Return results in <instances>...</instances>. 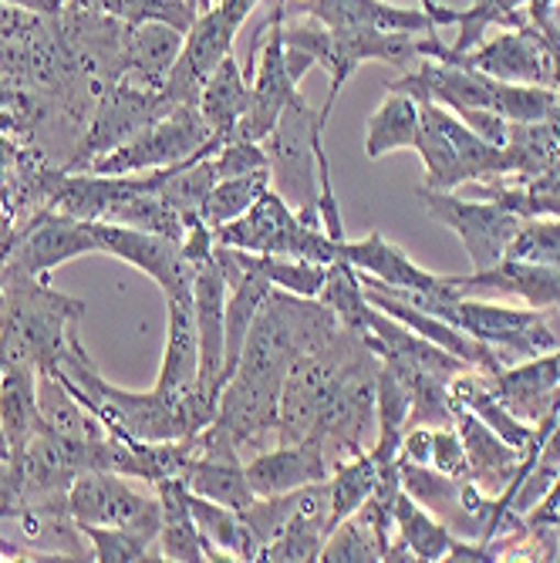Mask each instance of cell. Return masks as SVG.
Listing matches in <instances>:
<instances>
[{
  "label": "cell",
  "mask_w": 560,
  "mask_h": 563,
  "mask_svg": "<svg viewBox=\"0 0 560 563\" xmlns=\"http://www.w3.org/2000/svg\"><path fill=\"white\" fill-rule=\"evenodd\" d=\"M106 220L109 223H125V227H135V230H145V233H160V236H169V240L186 236L183 213L173 207V202H166L152 186H145L139 192H132L129 199H122Z\"/></svg>",
  "instance_id": "cell-30"
},
{
  "label": "cell",
  "mask_w": 560,
  "mask_h": 563,
  "mask_svg": "<svg viewBox=\"0 0 560 563\" xmlns=\"http://www.w3.org/2000/svg\"><path fill=\"white\" fill-rule=\"evenodd\" d=\"M385 550H388V540L362 514H354L328 533L318 560L325 563H378L382 560L385 563Z\"/></svg>",
  "instance_id": "cell-31"
},
{
  "label": "cell",
  "mask_w": 560,
  "mask_h": 563,
  "mask_svg": "<svg viewBox=\"0 0 560 563\" xmlns=\"http://www.w3.org/2000/svg\"><path fill=\"white\" fill-rule=\"evenodd\" d=\"M267 189H271V173H253V176L220 179V183L210 189L207 202H202L199 217L217 230V227H223V223L243 217Z\"/></svg>",
  "instance_id": "cell-33"
},
{
  "label": "cell",
  "mask_w": 560,
  "mask_h": 563,
  "mask_svg": "<svg viewBox=\"0 0 560 563\" xmlns=\"http://www.w3.org/2000/svg\"><path fill=\"white\" fill-rule=\"evenodd\" d=\"M85 253H101L91 223L41 207L28 223L14 227V246L8 267L31 277H47L55 267L78 261Z\"/></svg>",
  "instance_id": "cell-9"
},
{
  "label": "cell",
  "mask_w": 560,
  "mask_h": 563,
  "mask_svg": "<svg viewBox=\"0 0 560 563\" xmlns=\"http://www.w3.org/2000/svg\"><path fill=\"white\" fill-rule=\"evenodd\" d=\"M213 169L217 179H237V176H253V173H271V159L264 142H227L213 152Z\"/></svg>",
  "instance_id": "cell-37"
},
{
  "label": "cell",
  "mask_w": 560,
  "mask_h": 563,
  "mask_svg": "<svg viewBox=\"0 0 560 563\" xmlns=\"http://www.w3.org/2000/svg\"><path fill=\"white\" fill-rule=\"evenodd\" d=\"M183 41H186V31L163 24V21L129 24L125 44H122V78L152 91H163L183 51Z\"/></svg>",
  "instance_id": "cell-21"
},
{
  "label": "cell",
  "mask_w": 560,
  "mask_h": 563,
  "mask_svg": "<svg viewBox=\"0 0 560 563\" xmlns=\"http://www.w3.org/2000/svg\"><path fill=\"white\" fill-rule=\"evenodd\" d=\"M68 514L75 527H122L145 540H156L163 523L160 496L149 499L135 493L119 473H106V470L81 473L72 483Z\"/></svg>",
  "instance_id": "cell-8"
},
{
  "label": "cell",
  "mask_w": 560,
  "mask_h": 563,
  "mask_svg": "<svg viewBox=\"0 0 560 563\" xmlns=\"http://www.w3.org/2000/svg\"><path fill=\"white\" fill-rule=\"evenodd\" d=\"M304 227H308V223H300L297 220V210L271 186L243 217L217 227L213 236H217L220 246H233V250H243V253L294 257Z\"/></svg>",
  "instance_id": "cell-15"
},
{
  "label": "cell",
  "mask_w": 560,
  "mask_h": 563,
  "mask_svg": "<svg viewBox=\"0 0 560 563\" xmlns=\"http://www.w3.org/2000/svg\"><path fill=\"white\" fill-rule=\"evenodd\" d=\"M166 297V347L156 378V391L186 401L199 385V334L193 314V284L176 287Z\"/></svg>",
  "instance_id": "cell-17"
},
{
  "label": "cell",
  "mask_w": 560,
  "mask_h": 563,
  "mask_svg": "<svg viewBox=\"0 0 560 563\" xmlns=\"http://www.w3.org/2000/svg\"><path fill=\"white\" fill-rule=\"evenodd\" d=\"M315 122L318 115L311 112L308 98H300L281 115L277 129L264 139L267 159H271V186L297 210V220L308 227H321L318 159H315V142H311Z\"/></svg>",
  "instance_id": "cell-5"
},
{
  "label": "cell",
  "mask_w": 560,
  "mask_h": 563,
  "mask_svg": "<svg viewBox=\"0 0 560 563\" xmlns=\"http://www.w3.org/2000/svg\"><path fill=\"white\" fill-rule=\"evenodd\" d=\"M4 223H8V220H4V210H0V227H4Z\"/></svg>",
  "instance_id": "cell-48"
},
{
  "label": "cell",
  "mask_w": 560,
  "mask_h": 563,
  "mask_svg": "<svg viewBox=\"0 0 560 563\" xmlns=\"http://www.w3.org/2000/svg\"><path fill=\"white\" fill-rule=\"evenodd\" d=\"M44 426L37 405V372L11 365L0 375V432L11 445V459L28 449V442Z\"/></svg>",
  "instance_id": "cell-24"
},
{
  "label": "cell",
  "mask_w": 560,
  "mask_h": 563,
  "mask_svg": "<svg viewBox=\"0 0 560 563\" xmlns=\"http://www.w3.org/2000/svg\"><path fill=\"white\" fill-rule=\"evenodd\" d=\"M0 4H11V8L31 11V14H44V18H55V14L65 11V0H0Z\"/></svg>",
  "instance_id": "cell-40"
},
{
  "label": "cell",
  "mask_w": 560,
  "mask_h": 563,
  "mask_svg": "<svg viewBox=\"0 0 560 563\" xmlns=\"http://www.w3.org/2000/svg\"><path fill=\"white\" fill-rule=\"evenodd\" d=\"M452 284L463 290H496L506 297H517L537 311H560V267L547 264H527L503 257L490 271L473 274H452Z\"/></svg>",
  "instance_id": "cell-20"
},
{
  "label": "cell",
  "mask_w": 560,
  "mask_h": 563,
  "mask_svg": "<svg viewBox=\"0 0 560 563\" xmlns=\"http://www.w3.org/2000/svg\"><path fill=\"white\" fill-rule=\"evenodd\" d=\"M378 483V463L372 459V452H354L344 459H334L331 463V476H328V496H331V530L354 517L359 509L369 503V496L375 493Z\"/></svg>",
  "instance_id": "cell-28"
},
{
  "label": "cell",
  "mask_w": 560,
  "mask_h": 563,
  "mask_svg": "<svg viewBox=\"0 0 560 563\" xmlns=\"http://www.w3.org/2000/svg\"><path fill=\"white\" fill-rule=\"evenodd\" d=\"M246 106H250V78L237 65V58L227 55L220 68L207 78V85H202L196 109L202 122H207V129L213 132V139L227 142L237 122L246 115Z\"/></svg>",
  "instance_id": "cell-25"
},
{
  "label": "cell",
  "mask_w": 560,
  "mask_h": 563,
  "mask_svg": "<svg viewBox=\"0 0 560 563\" xmlns=\"http://www.w3.org/2000/svg\"><path fill=\"white\" fill-rule=\"evenodd\" d=\"M432 470H439L442 476H452V479H466V473H470L466 442H463L460 429H455V422L436 426V432H432Z\"/></svg>",
  "instance_id": "cell-38"
},
{
  "label": "cell",
  "mask_w": 560,
  "mask_h": 563,
  "mask_svg": "<svg viewBox=\"0 0 560 563\" xmlns=\"http://www.w3.org/2000/svg\"><path fill=\"white\" fill-rule=\"evenodd\" d=\"M156 496L163 506V523H160V556L173 563H210L213 553L196 530V520L186 503L183 479H163L156 483Z\"/></svg>",
  "instance_id": "cell-23"
},
{
  "label": "cell",
  "mask_w": 560,
  "mask_h": 563,
  "mask_svg": "<svg viewBox=\"0 0 560 563\" xmlns=\"http://www.w3.org/2000/svg\"><path fill=\"white\" fill-rule=\"evenodd\" d=\"M85 303L47 287V277L4 271L0 277V372L11 365L51 375L78 334Z\"/></svg>",
  "instance_id": "cell-1"
},
{
  "label": "cell",
  "mask_w": 560,
  "mask_h": 563,
  "mask_svg": "<svg viewBox=\"0 0 560 563\" xmlns=\"http://www.w3.org/2000/svg\"><path fill=\"white\" fill-rule=\"evenodd\" d=\"M101 253L119 257L122 264L135 267L149 280H156L163 294L193 284V264L183 257V240H169L160 233H145L125 223H109V220H95L91 223Z\"/></svg>",
  "instance_id": "cell-13"
},
{
  "label": "cell",
  "mask_w": 560,
  "mask_h": 563,
  "mask_svg": "<svg viewBox=\"0 0 560 563\" xmlns=\"http://www.w3.org/2000/svg\"><path fill=\"white\" fill-rule=\"evenodd\" d=\"M213 4H217V0H199V8H202V11H210Z\"/></svg>",
  "instance_id": "cell-47"
},
{
  "label": "cell",
  "mask_w": 560,
  "mask_h": 563,
  "mask_svg": "<svg viewBox=\"0 0 560 563\" xmlns=\"http://www.w3.org/2000/svg\"><path fill=\"white\" fill-rule=\"evenodd\" d=\"M237 24L213 4L210 11H202L196 18V24L186 31L183 51L169 71V81L163 88L169 109H183V106H196L199 91L207 85V78L220 68V62L227 55H233V37H237Z\"/></svg>",
  "instance_id": "cell-12"
},
{
  "label": "cell",
  "mask_w": 560,
  "mask_h": 563,
  "mask_svg": "<svg viewBox=\"0 0 560 563\" xmlns=\"http://www.w3.org/2000/svg\"><path fill=\"white\" fill-rule=\"evenodd\" d=\"M318 300L328 307V311L338 314L341 324L354 328L365 334V318H369V297H365V284H362V274L354 271L351 264L344 261H334L328 267V280L318 294Z\"/></svg>",
  "instance_id": "cell-32"
},
{
  "label": "cell",
  "mask_w": 560,
  "mask_h": 563,
  "mask_svg": "<svg viewBox=\"0 0 560 563\" xmlns=\"http://www.w3.org/2000/svg\"><path fill=\"white\" fill-rule=\"evenodd\" d=\"M449 324L463 328L476 341L490 344L503 365L510 368L517 362H530V357L550 354L560 347V331L550 328L543 311L537 307H510V303H496V300H466L460 297L446 314Z\"/></svg>",
  "instance_id": "cell-4"
},
{
  "label": "cell",
  "mask_w": 560,
  "mask_h": 563,
  "mask_svg": "<svg viewBox=\"0 0 560 563\" xmlns=\"http://www.w3.org/2000/svg\"><path fill=\"white\" fill-rule=\"evenodd\" d=\"M284 41L308 51L318 68L328 71V98L325 109L318 112L321 125L328 129V115L334 109V101L341 95V88L348 85V78L354 75V68L365 62H385V65H398L405 68L413 58H419L416 51V37L419 34H398V31H378V27H325L315 18L304 21H284L281 24Z\"/></svg>",
  "instance_id": "cell-2"
},
{
  "label": "cell",
  "mask_w": 560,
  "mask_h": 563,
  "mask_svg": "<svg viewBox=\"0 0 560 563\" xmlns=\"http://www.w3.org/2000/svg\"><path fill=\"white\" fill-rule=\"evenodd\" d=\"M81 537L91 543V560L98 563H142V560H160L149 556V543L145 537L122 530V527H78Z\"/></svg>",
  "instance_id": "cell-36"
},
{
  "label": "cell",
  "mask_w": 560,
  "mask_h": 563,
  "mask_svg": "<svg viewBox=\"0 0 560 563\" xmlns=\"http://www.w3.org/2000/svg\"><path fill=\"white\" fill-rule=\"evenodd\" d=\"M186 503H189V514L196 520V530L207 540L213 560H253V543L246 533V523L237 509L213 503L207 496H196L186 489Z\"/></svg>",
  "instance_id": "cell-27"
},
{
  "label": "cell",
  "mask_w": 560,
  "mask_h": 563,
  "mask_svg": "<svg viewBox=\"0 0 560 563\" xmlns=\"http://www.w3.org/2000/svg\"><path fill=\"white\" fill-rule=\"evenodd\" d=\"M510 261L560 267V217H530L506 246Z\"/></svg>",
  "instance_id": "cell-35"
},
{
  "label": "cell",
  "mask_w": 560,
  "mask_h": 563,
  "mask_svg": "<svg viewBox=\"0 0 560 563\" xmlns=\"http://www.w3.org/2000/svg\"><path fill=\"white\" fill-rule=\"evenodd\" d=\"M246 483L257 496H284L304 486L325 483L331 476V455L321 439L308 435L297 442H281L243 463Z\"/></svg>",
  "instance_id": "cell-16"
},
{
  "label": "cell",
  "mask_w": 560,
  "mask_h": 563,
  "mask_svg": "<svg viewBox=\"0 0 560 563\" xmlns=\"http://www.w3.org/2000/svg\"><path fill=\"white\" fill-rule=\"evenodd\" d=\"M257 37H261V55H257V68H250V106L227 142H264L277 129L281 115L294 101L304 98L287 71L281 24L264 27Z\"/></svg>",
  "instance_id": "cell-11"
},
{
  "label": "cell",
  "mask_w": 560,
  "mask_h": 563,
  "mask_svg": "<svg viewBox=\"0 0 560 563\" xmlns=\"http://www.w3.org/2000/svg\"><path fill=\"white\" fill-rule=\"evenodd\" d=\"M246 257L271 280V287L294 294V297H311V300L321 294L328 280V267H331V264L294 261V257H267V253H246Z\"/></svg>",
  "instance_id": "cell-34"
},
{
  "label": "cell",
  "mask_w": 560,
  "mask_h": 563,
  "mask_svg": "<svg viewBox=\"0 0 560 563\" xmlns=\"http://www.w3.org/2000/svg\"><path fill=\"white\" fill-rule=\"evenodd\" d=\"M290 18H315L334 31H344V27H378V31H398V34L439 31L422 8H395L388 0H308V4H300Z\"/></svg>",
  "instance_id": "cell-19"
},
{
  "label": "cell",
  "mask_w": 560,
  "mask_h": 563,
  "mask_svg": "<svg viewBox=\"0 0 560 563\" xmlns=\"http://www.w3.org/2000/svg\"><path fill=\"white\" fill-rule=\"evenodd\" d=\"M547 520L553 523V540H557V560H560V506L553 509V514H550Z\"/></svg>",
  "instance_id": "cell-44"
},
{
  "label": "cell",
  "mask_w": 560,
  "mask_h": 563,
  "mask_svg": "<svg viewBox=\"0 0 560 563\" xmlns=\"http://www.w3.org/2000/svg\"><path fill=\"white\" fill-rule=\"evenodd\" d=\"M392 520H395V537H398L402 543H409V550L416 553V560H422V563L446 560L449 543H452L449 527H446L436 514H429V509H426L422 503H416L405 489H402L398 499H395V514H392Z\"/></svg>",
  "instance_id": "cell-29"
},
{
  "label": "cell",
  "mask_w": 560,
  "mask_h": 563,
  "mask_svg": "<svg viewBox=\"0 0 560 563\" xmlns=\"http://www.w3.org/2000/svg\"><path fill=\"white\" fill-rule=\"evenodd\" d=\"M223 142L213 139V132L202 122L196 106L169 109L156 122H149L135 139L125 145L106 152V156L91 159L81 173L95 176H139L169 169L176 163H186L193 156H213Z\"/></svg>",
  "instance_id": "cell-3"
},
{
  "label": "cell",
  "mask_w": 560,
  "mask_h": 563,
  "mask_svg": "<svg viewBox=\"0 0 560 563\" xmlns=\"http://www.w3.org/2000/svg\"><path fill=\"white\" fill-rule=\"evenodd\" d=\"M419 8L432 18L436 27H446V24H455V8H442L436 0H419Z\"/></svg>",
  "instance_id": "cell-41"
},
{
  "label": "cell",
  "mask_w": 560,
  "mask_h": 563,
  "mask_svg": "<svg viewBox=\"0 0 560 563\" xmlns=\"http://www.w3.org/2000/svg\"><path fill=\"white\" fill-rule=\"evenodd\" d=\"M169 112V101L163 91L142 88L129 78H116L101 88L91 119L85 125L81 142L75 145V156L65 163V173H81L91 159L106 156V152L125 145L135 139L149 122H156L160 115Z\"/></svg>",
  "instance_id": "cell-7"
},
{
  "label": "cell",
  "mask_w": 560,
  "mask_h": 563,
  "mask_svg": "<svg viewBox=\"0 0 560 563\" xmlns=\"http://www.w3.org/2000/svg\"><path fill=\"white\" fill-rule=\"evenodd\" d=\"M338 261L351 264L362 277L375 280L378 287H392V290H416V294H429L442 303L439 318L449 314V307L460 300V287L452 284V277L432 274L426 267H419L409 253L402 246H395L392 240H385L382 233H365L362 240H341L338 243Z\"/></svg>",
  "instance_id": "cell-10"
},
{
  "label": "cell",
  "mask_w": 560,
  "mask_h": 563,
  "mask_svg": "<svg viewBox=\"0 0 560 563\" xmlns=\"http://www.w3.org/2000/svg\"><path fill=\"white\" fill-rule=\"evenodd\" d=\"M284 21H287V0H271V14H267V24L264 27H274V24H284Z\"/></svg>",
  "instance_id": "cell-43"
},
{
  "label": "cell",
  "mask_w": 560,
  "mask_h": 563,
  "mask_svg": "<svg viewBox=\"0 0 560 563\" xmlns=\"http://www.w3.org/2000/svg\"><path fill=\"white\" fill-rule=\"evenodd\" d=\"M419 101L409 95L388 91V98L369 115V129H365V156L375 163L388 152L398 148H413L419 145Z\"/></svg>",
  "instance_id": "cell-26"
},
{
  "label": "cell",
  "mask_w": 560,
  "mask_h": 563,
  "mask_svg": "<svg viewBox=\"0 0 560 563\" xmlns=\"http://www.w3.org/2000/svg\"><path fill=\"white\" fill-rule=\"evenodd\" d=\"M11 459V445H8V439H4V432H0V466H4Z\"/></svg>",
  "instance_id": "cell-46"
},
{
  "label": "cell",
  "mask_w": 560,
  "mask_h": 563,
  "mask_svg": "<svg viewBox=\"0 0 560 563\" xmlns=\"http://www.w3.org/2000/svg\"><path fill=\"white\" fill-rule=\"evenodd\" d=\"M0 375H4V372H0Z\"/></svg>",
  "instance_id": "cell-50"
},
{
  "label": "cell",
  "mask_w": 560,
  "mask_h": 563,
  "mask_svg": "<svg viewBox=\"0 0 560 563\" xmlns=\"http://www.w3.org/2000/svg\"><path fill=\"white\" fill-rule=\"evenodd\" d=\"M416 196L436 223L449 227L460 236L473 271L496 267L506 257V246H510V240L517 236L524 223V217L503 210L499 202H490V199H473V196L426 189V186H419Z\"/></svg>",
  "instance_id": "cell-6"
},
{
  "label": "cell",
  "mask_w": 560,
  "mask_h": 563,
  "mask_svg": "<svg viewBox=\"0 0 560 563\" xmlns=\"http://www.w3.org/2000/svg\"><path fill=\"white\" fill-rule=\"evenodd\" d=\"M261 4H264V0H217V8H220L237 27H243L246 18H250L253 11H257Z\"/></svg>",
  "instance_id": "cell-39"
},
{
  "label": "cell",
  "mask_w": 560,
  "mask_h": 563,
  "mask_svg": "<svg viewBox=\"0 0 560 563\" xmlns=\"http://www.w3.org/2000/svg\"><path fill=\"white\" fill-rule=\"evenodd\" d=\"M331 496H328V479L304 486L297 496V506L281 530V537L264 550V560L271 563H308L321 556V547L331 533Z\"/></svg>",
  "instance_id": "cell-22"
},
{
  "label": "cell",
  "mask_w": 560,
  "mask_h": 563,
  "mask_svg": "<svg viewBox=\"0 0 560 563\" xmlns=\"http://www.w3.org/2000/svg\"><path fill=\"white\" fill-rule=\"evenodd\" d=\"M557 365H560V347H557Z\"/></svg>",
  "instance_id": "cell-49"
},
{
  "label": "cell",
  "mask_w": 560,
  "mask_h": 563,
  "mask_svg": "<svg viewBox=\"0 0 560 563\" xmlns=\"http://www.w3.org/2000/svg\"><path fill=\"white\" fill-rule=\"evenodd\" d=\"M493 382V391L499 401L510 408L517 419L527 426H540L543 419L560 412V365L557 351L530 357V362H517L510 368H503Z\"/></svg>",
  "instance_id": "cell-18"
},
{
  "label": "cell",
  "mask_w": 560,
  "mask_h": 563,
  "mask_svg": "<svg viewBox=\"0 0 560 563\" xmlns=\"http://www.w3.org/2000/svg\"><path fill=\"white\" fill-rule=\"evenodd\" d=\"M547 125H550V132H553V139H557V145H560V109L547 119Z\"/></svg>",
  "instance_id": "cell-45"
},
{
  "label": "cell",
  "mask_w": 560,
  "mask_h": 563,
  "mask_svg": "<svg viewBox=\"0 0 560 563\" xmlns=\"http://www.w3.org/2000/svg\"><path fill=\"white\" fill-rule=\"evenodd\" d=\"M227 277L217 257L193 264V314L199 334V388L223 391V354H227Z\"/></svg>",
  "instance_id": "cell-14"
},
{
  "label": "cell",
  "mask_w": 560,
  "mask_h": 563,
  "mask_svg": "<svg viewBox=\"0 0 560 563\" xmlns=\"http://www.w3.org/2000/svg\"><path fill=\"white\" fill-rule=\"evenodd\" d=\"M14 227H18V223H4V227H0V277H4V271H8V261H11Z\"/></svg>",
  "instance_id": "cell-42"
}]
</instances>
